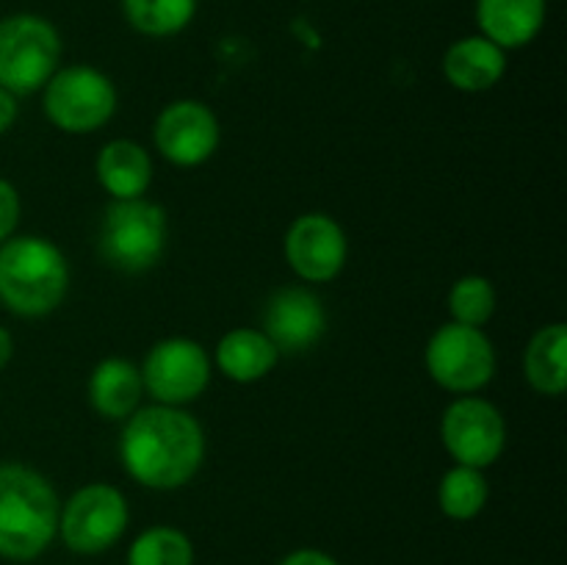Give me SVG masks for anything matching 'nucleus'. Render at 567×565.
Masks as SVG:
<instances>
[{"mask_svg": "<svg viewBox=\"0 0 567 565\" xmlns=\"http://www.w3.org/2000/svg\"><path fill=\"white\" fill-rule=\"evenodd\" d=\"M131 507L125 493L109 482H89L72 493L59 513V537L72 554H103L125 535Z\"/></svg>", "mask_w": 567, "mask_h": 565, "instance_id": "obj_7", "label": "nucleus"}, {"mask_svg": "<svg viewBox=\"0 0 567 565\" xmlns=\"http://www.w3.org/2000/svg\"><path fill=\"white\" fill-rule=\"evenodd\" d=\"M441 438L454 463L485 471L507 446V421L493 402L465 393L443 410Z\"/></svg>", "mask_w": 567, "mask_h": 565, "instance_id": "obj_9", "label": "nucleus"}, {"mask_svg": "<svg viewBox=\"0 0 567 565\" xmlns=\"http://www.w3.org/2000/svg\"><path fill=\"white\" fill-rule=\"evenodd\" d=\"M14 120H17V97L0 86V136L14 125Z\"/></svg>", "mask_w": 567, "mask_h": 565, "instance_id": "obj_26", "label": "nucleus"}, {"mask_svg": "<svg viewBox=\"0 0 567 565\" xmlns=\"http://www.w3.org/2000/svg\"><path fill=\"white\" fill-rule=\"evenodd\" d=\"M280 360L275 343L264 330L236 327L225 332L216 343V366L233 382H258L269 374Z\"/></svg>", "mask_w": 567, "mask_h": 565, "instance_id": "obj_18", "label": "nucleus"}, {"mask_svg": "<svg viewBox=\"0 0 567 565\" xmlns=\"http://www.w3.org/2000/svg\"><path fill=\"white\" fill-rule=\"evenodd\" d=\"M205 458V432L183 408L150 404L127 415L120 435L122 469L144 487L175 491L188 485Z\"/></svg>", "mask_w": 567, "mask_h": 565, "instance_id": "obj_1", "label": "nucleus"}, {"mask_svg": "<svg viewBox=\"0 0 567 565\" xmlns=\"http://www.w3.org/2000/svg\"><path fill=\"white\" fill-rule=\"evenodd\" d=\"M166 210L153 199H114L97 233V255L116 271L142 275L166 249Z\"/></svg>", "mask_w": 567, "mask_h": 565, "instance_id": "obj_4", "label": "nucleus"}, {"mask_svg": "<svg viewBox=\"0 0 567 565\" xmlns=\"http://www.w3.org/2000/svg\"><path fill=\"white\" fill-rule=\"evenodd\" d=\"M153 138L175 166H199L219 147V120L199 100H175L155 120Z\"/></svg>", "mask_w": 567, "mask_h": 565, "instance_id": "obj_12", "label": "nucleus"}, {"mask_svg": "<svg viewBox=\"0 0 567 565\" xmlns=\"http://www.w3.org/2000/svg\"><path fill=\"white\" fill-rule=\"evenodd\" d=\"M491 487H487L482 469H471V465L454 463L443 474L441 485H437V504L441 513L452 521H471L485 510Z\"/></svg>", "mask_w": 567, "mask_h": 565, "instance_id": "obj_20", "label": "nucleus"}, {"mask_svg": "<svg viewBox=\"0 0 567 565\" xmlns=\"http://www.w3.org/2000/svg\"><path fill=\"white\" fill-rule=\"evenodd\" d=\"M504 72H507V50L482 33L457 39L443 55V75L460 92H487L502 81Z\"/></svg>", "mask_w": 567, "mask_h": 565, "instance_id": "obj_14", "label": "nucleus"}, {"mask_svg": "<svg viewBox=\"0 0 567 565\" xmlns=\"http://www.w3.org/2000/svg\"><path fill=\"white\" fill-rule=\"evenodd\" d=\"M125 565H194V543L177 526H150L131 543Z\"/></svg>", "mask_w": 567, "mask_h": 565, "instance_id": "obj_22", "label": "nucleus"}, {"mask_svg": "<svg viewBox=\"0 0 567 565\" xmlns=\"http://www.w3.org/2000/svg\"><path fill=\"white\" fill-rule=\"evenodd\" d=\"M61 61V37L39 14H11L0 20V86L33 94L53 78Z\"/></svg>", "mask_w": 567, "mask_h": 565, "instance_id": "obj_5", "label": "nucleus"}, {"mask_svg": "<svg viewBox=\"0 0 567 565\" xmlns=\"http://www.w3.org/2000/svg\"><path fill=\"white\" fill-rule=\"evenodd\" d=\"M349 242L343 227L327 214H302L286 233V260L293 275L308 282H327L347 266Z\"/></svg>", "mask_w": 567, "mask_h": 565, "instance_id": "obj_11", "label": "nucleus"}, {"mask_svg": "<svg viewBox=\"0 0 567 565\" xmlns=\"http://www.w3.org/2000/svg\"><path fill=\"white\" fill-rule=\"evenodd\" d=\"M144 391L158 404L194 402L210 382V355L192 338H164L147 352L142 363Z\"/></svg>", "mask_w": 567, "mask_h": 565, "instance_id": "obj_10", "label": "nucleus"}, {"mask_svg": "<svg viewBox=\"0 0 567 565\" xmlns=\"http://www.w3.org/2000/svg\"><path fill=\"white\" fill-rule=\"evenodd\" d=\"M199 0H122V14L144 37H175L197 14Z\"/></svg>", "mask_w": 567, "mask_h": 565, "instance_id": "obj_21", "label": "nucleus"}, {"mask_svg": "<svg viewBox=\"0 0 567 565\" xmlns=\"http://www.w3.org/2000/svg\"><path fill=\"white\" fill-rule=\"evenodd\" d=\"M327 330V310L321 299L305 286H288L271 294L264 314V332L280 355L313 349Z\"/></svg>", "mask_w": 567, "mask_h": 565, "instance_id": "obj_13", "label": "nucleus"}, {"mask_svg": "<svg viewBox=\"0 0 567 565\" xmlns=\"http://www.w3.org/2000/svg\"><path fill=\"white\" fill-rule=\"evenodd\" d=\"M17 222H20V194H17L14 183L0 177V244L11 238Z\"/></svg>", "mask_w": 567, "mask_h": 565, "instance_id": "obj_24", "label": "nucleus"}, {"mask_svg": "<svg viewBox=\"0 0 567 565\" xmlns=\"http://www.w3.org/2000/svg\"><path fill=\"white\" fill-rule=\"evenodd\" d=\"M61 502L55 487L37 469L0 465V557L31 563L59 537Z\"/></svg>", "mask_w": 567, "mask_h": 565, "instance_id": "obj_2", "label": "nucleus"}, {"mask_svg": "<svg viewBox=\"0 0 567 565\" xmlns=\"http://www.w3.org/2000/svg\"><path fill=\"white\" fill-rule=\"evenodd\" d=\"M546 11V0H476V25L502 50H518L535 42Z\"/></svg>", "mask_w": 567, "mask_h": 565, "instance_id": "obj_15", "label": "nucleus"}, {"mask_svg": "<svg viewBox=\"0 0 567 565\" xmlns=\"http://www.w3.org/2000/svg\"><path fill=\"white\" fill-rule=\"evenodd\" d=\"M94 172L105 192L114 199H136L153 183V158L133 138H114L100 150Z\"/></svg>", "mask_w": 567, "mask_h": 565, "instance_id": "obj_16", "label": "nucleus"}, {"mask_svg": "<svg viewBox=\"0 0 567 565\" xmlns=\"http://www.w3.org/2000/svg\"><path fill=\"white\" fill-rule=\"evenodd\" d=\"M496 288L487 277L465 275L449 291V314L457 325L482 327L496 314Z\"/></svg>", "mask_w": 567, "mask_h": 565, "instance_id": "obj_23", "label": "nucleus"}, {"mask_svg": "<svg viewBox=\"0 0 567 565\" xmlns=\"http://www.w3.org/2000/svg\"><path fill=\"white\" fill-rule=\"evenodd\" d=\"M529 386L546 397H563L567 388V327L563 321L540 327L524 352Z\"/></svg>", "mask_w": 567, "mask_h": 565, "instance_id": "obj_19", "label": "nucleus"}, {"mask_svg": "<svg viewBox=\"0 0 567 565\" xmlns=\"http://www.w3.org/2000/svg\"><path fill=\"white\" fill-rule=\"evenodd\" d=\"M11 358H14V338L6 327H0V371L11 363Z\"/></svg>", "mask_w": 567, "mask_h": 565, "instance_id": "obj_27", "label": "nucleus"}, {"mask_svg": "<svg viewBox=\"0 0 567 565\" xmlns=\"http://www.w3.org/2000/svg\"><path fill=\"white\" fill-rule=\"evenodd\" d=\"M70 266L64 253L42 236H17L0 244V302L22 319L48 316L64 302Z\"/></svg>", "mask_w": 567, "mask_h": 565, "instance_id": "obj_3", "label": "nucleus"}, {"mask_svg": "<svg viewBox=\"0 0 567 565\" xmlns=\"http://www.w3.org/2000/svg\"><path fill=\"white\" fill-rule=\"evenodd\" d=\"M424 363L441 388L454 393H474L496 374V349L482 327L446 321L432 332Z\"/></svg>", "mask_w": 567, "mask_h": 565, "instance_id": "obj_8", "label": "nucleus"}, {"mask_svg": "<svg viewBox=\"0 0 567 565\" xmlns=\"http://www.w3.org/2000/svg\"><path fill=\"white\" fill-rule=\"evenodd\" d=\"M144 397L142 371L125 358H105L94 366L89 377V399L92 408L105 419H127Z\"/></svg>", "mask_w": 567, "mask_h": 565, "instance_id": "obj_17", "label": "nucleus"}, {"mask_svg": "<svg viewBox=\"0 0 567 565\" xmlns=\"http://www.w3.org/2000/svg\"><path fill=\"white\" fill-rule=\"evenodd\" d=\"M280 565H341L332 554L321 552V548H297V552L286 554Z\"/></svg>", "mask_w": 567, "mask_h": 565, "instance_id": "obj_25", "label": "nucleus"}, {"mask_svg": "<svg viewBox=\"0 0 567 565\" xmlns=\"http://www.w3.org/2000/svg\"><path fill=\"white\" fill-rule=\"evenodd\" d=\"M42 89L44 114L64 133H94L116 111L114 81L97 66H59Z\"/></svg>", "mask_w": 567, "mask_h": 565, "instance_id": "obj_6", "label": "nucleus"}]
</instances>
